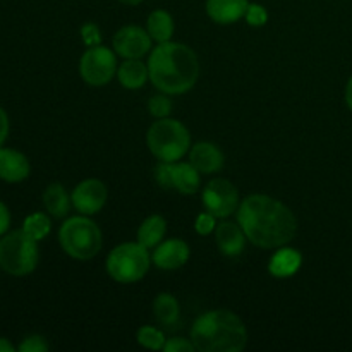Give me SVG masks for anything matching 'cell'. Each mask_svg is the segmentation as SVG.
Wrapping results in <instances>:
<instances>
[{
	"instance_id": "cell-5",
	"label": "cell",
	"mask_w": 352,
	"mask_h": 352,
	"mask_svg": "<svg viewBox=\"0 0 352 352\" xmlns=\"http://www.w3.org/2000/svg\"><path fill=\"white\" fill-rule=\"evenodd\" d=\"M148 150L160 162H179L191 150L188 127L175 119H157L146 133Z\"/></svg>"
},
{
	"instance_id": "cell-23",
	"label": "cell",
	"mask_w": 352,
	"mask_h": 352,
	"mask_svg": "<svg viewBox=\"0 0 352 352\" xmlns=\"http://www.w3.org/2000/svg\"><path fill=\"white\" fill-rule=\"evenodd\" d=\"M153 315L162 325H174L181 315V306L170 292H160L153 301Z\"/></svg>"
},
{
	"instance_id": "cell-10",
	"label": "cell",
	"mask_w": 352,
	"mask_h": 352,
	"mask_svg": "<svg viewBox=\"0 0 352 352\" xmlns=\"http://www.w3.org/2000/svg\"><path fill=\"white\" fill-rule=\"evenodd\" d=\"M72 206L81 215H95L105 206L109 199V189L100 179H85L74 188L71 195Z\"/></svg>"
},
{
	"instance_id": "cell-4",
	"label": "cell",
	"mask_w": 352,
	"mask_h": 352,
	"mask_svg": "<svg viewBox=\"0 0 352 352\" xmlns=\"http://www.w3.org/2000/svg\"><path fill=\"white\" fill-rule=\"evenodd\" d=\"M58 243L67 256L78 261L93 260L102 251L103 236L88 215L71 217L58 230Z\"/></svg>"
},
{
	"instance_id": "cell-13",
	"label": "cell",
	"mask_w": 352,
	"mask_h": 352,
	"mask_svg": "<svg viewBox=\"0 0 352 352\" xmlns=\"http://www.w3.org/2000/svg\"><path fill=\"white\" fill-rule=\"evenodd\" d=\"M246 234H244L243 227H241L239 223L229 222V220H223V222L217 223V248H219L220 253L226 254V256H239L244 251V248H246Z\"/></svg>"
},
{
	"instance_id": "cell-31",
	"label": "cell",
	"mask_w": 352,
	"mask_h": 352,
	"mask_svg": "<svg viewBox=\"0 0 352 352\" xmlns=\"http://www.w3.org/2000/svg\"><path fill=\"white\" fill-rule=\"evenodd\" d=\"M165 352H192L196 351L192 340L184 339V337H174V339H168L164 346Z\"/></svg>"
},
{
	"instance_id": "cell-25",
	"label": "cell",
	"mask_w": 352,
	"mask_h": 352,
	"mask_svg": "<svg viewBox=\"0 0 352 352\" xmlns=\"http://www.w3.org/2000/svg\"><path fill=\"white\" fill-rule=\"evenodd\" d=\"M136 340L140 346H143L144 349H150V351H162L164 349L165 342H167L164 332L150 325L141 327V329L138 330Z\"/></svg>"
},
{
	"instance_id": "cell-21",
	"label": "cell",
	"mask_w": 352,
	"mask_h": 352,
	"mask_svg": "<svg viewBox=\"0 0 352 352\" xmlns=\"http://www.w3.org/2000/svg\"><path fill=\"white\" fill-rule=\"evenodd\" d=\"M167 232V220L160 215H150L143 220L138 230V243L148 250H153L164 241Z\"/></svg>"
},
{
	"instance_id": "cell-22",
	"label": "cell",
	"mask_w": 352,
	"mask_h": 352,
	"mask_svg": "<svg viewBox=\"0 0 352 352\" xmlns=\"http://www.w3.org/2000/svg\"><path fill=\"white\" fill-rule=\"evenodd\" d=\"M146 31L150 33L151 40L157 43L170 41L174 36V19L167 10H153L148 16Z\"/></svg>"
},
{
	"instance_id": "cell-1",
	"label": "cell",
	"mask_w": 352,
	"mask_h": 352,
	"mask_svg": "<svg viewBox=\"0 0 352 352\" xmlns=\"http://www.w3.org/2000/svg\"><path fill=\"white\" fill-rule=\"evenodd\" d=\"M237 223L248 241L263 250L287 246L298 232V220L291 208L267 195H251L239 203Z\"/></svg>"
},
{
	"instance_id": "cell-26",
	"label": "cell",
	"mask_w": 352,
	"mask_h": 352,
	"mask_svg": "<svg viewBox=\"0 0 352 352\" xmlns=\"http://www.w3.org/2000/svg\"><path fill=\"white\" fill-rule=\"evenodd\" d=\"M148 110L155 119H165L170 116L172 112V102L167 96V93H160V95L151 96L148 102Z\"/></svg>"
},
{
	"instance_id": "cell-24",
	"label": "cell",
	"mask_w": 352,
	"mask_h": 352,
	"mask_svg": "<svg viewBox=\"0 0 352 352\" xmlns=\"http://www.w3.org/2000/svg\"><path fill=\"white\" fill-rule=\"evenodd\" d=\"M50 229H52L50 219L41 212L31 213L30 217H26V220H24L23 223L24 232H26L30 237H33L34 241H38V243L50 234Z\"/></svg>"
},
{
	"instance_id": "cell-9",
	"label": "cell",
	"mask_w": 352,
	"mask_h": 352,
	"mask_svg": "<svg viewBox=\"0 0 352 352\" xmlns=\"http://www.w3.org/2000/svg\"><path fill=\"white\" fill-rule=\"evenodd\" d=\"M203 206L217 219H227L239 208V192L227 179H212L203 189Z\"/></svg>"
},
{
	"instance_id": "cell-32",
	"label": "cell",
	"mask_w": 352,
	"mask_h": 352,
	"mask_svg": "<svg viewBox=\"0 0 352 352\" xmlns=\"http://www.w3.org/2000/svg\"><path fill=\"white\" fill-rule=\"evenodd\" d=\"M10 227V212L2 201H0V236L7 234Z\"/></svg>"
},
{
	"instance_id": "cell-20",
	"label": "cell",
	"mask_w": 352,
	"mask_h": 352,
	"mask_svg": "<svg viewBox=\"0 0 352 352\" xmlns=\"http://www.w3.org/2000/svg\"><path fill=\"white\" fill-rule=\"evenodd\" d=\"M43 205L47 208L48 215H52L54 219H64L69 213L72 205L71 196L67 195L65 188L58 182L48 186L43 192Z\"/></svg>"
},
{
	"instance_id": "cell-30",
	"label": "cell",
	"mask_w": 352,
	"mask_h": 352,
	"mask_svg": "<svg viewBox=\"0 0 352 352\" xmlns=\"http://www.w3.org/2000/svg\"><path fill=\"white\" fill-rule=\"evenodd\" d=\"M81 36L86 47H96L102 41V34H100V28L95 23H86L81 28Z\"/></svg>"
},
{
	"instance_id": "cell-12",
	"label": "cell",
	"mask_w": 352,
	"mask_h": 352,
	"mask_svg": "<svg viewBox=\"0 0 352 352\" xmlns=\"http://www.w3.org/2000/svg\"><path fill=\"white\" fill-rule=\"evenodd\" d=\"M191 256L188 243L182 239H168L158 244L155 248V253L151 254V260L162 270H177L184 267Z\"/></svg>"
},
{
	"instance_id": "cell-19",
	"label": "cell",
	"mask_w": 352,
	"mask_h": 352,
	"mask_svg": "<svg viewBox=\"0 0 352 352\" xmlns=\"http://www.w3.org/2000/svg\"><path fill=\"white\" fill-rule=\"evenodd\" d=\"M117 79L126 89H140L150 79L148 64H143L140 58H126L117 67Z\"/></svg>"
},
{
	"instance_id": "cell-7",
	"label": "cell",
	"mask_w": 352,
	"mask_h": 352,
	"mask_svg": "<svg viewBox=\"0 0 352 352\" xmlns=\"http://www.w3.org/2000/svg\"><path fill=\"white\" fill-rule=\"evenodd\" d=\"M148 248L140 243H124L113 248L107 258V274L119 284H134L148 274L151 265Z\"/></svg>"
},
{
	"instance_id": "cell-29",
	"label": "cell",
	"mask_w": 352,
	"mask_h": 352,
	"mask_svg": "<svg viewBox=\"0 0 352 352\" xmlns=\"http://www.w3.org/2000/svg\"><path fill=\"white\" fill-rule=\"evenodd\" d=\"M48 342L41 336H28L21 342L19 352H47Z\"/></svg>"
},
{
	"instance_id": "cell-2",
	"label": "cell",
	"mask_w": 352,
	"mask_h": 352,
	"mask_svg": "<svg viewBox=\"0 0 352 352\" xmlns=\"http://www.w3.org/2000/svg\"><path fill=\"white\" fill-rule=\"evenodd\" d=\"M150 81L167 95H184L199 78V60L191 47L177 41H165L153 48L148 60Z\"/></svg>"
},
{
	"instance_id": "cell-16",
	"label": "cell",
	"mask_w": 352,
	"mask_h": 352,
	"mask_svg": "<svg viewBox=\"0 0 352 352\" xmlns=\"http://www.w3.org/2000/svg\"><path fill=\"white\" fill-rule=\"evenodd\" d=\"M248 0H206V14L217 24H232L246 16Z\"/></svg>"
},
{
	"instance_id": "cell-18",
	"label": "cell",
	"mask_w": 352,
	"mask_h": 352,
	"mask_svg": "<svg viewBox=\"0 0 352 352\" xmlns=\"http://www.w3.org/2000/svg\"><path fill=\"white\" fill-rule=\"evenodd\" d=\"M201 188V174L189 162L172 164V189L181 195H195Z\"/></svg>"
},
{
	"instance_id": "cell-6",
	"label": "cell",
	"mask_w": 352,
	"mask_h": 352,
	"mask_svg": "<svg viewBox=\"0 0 352 352\" xmlns=\"http://www.w3.org/2000/svg\"><path fill=\"white\" fill-rule=\"evenodd\" d=\"M40 261L38 241L24 230H12L0 239V268L14 277H24L36 270Z\"/></svg>"
},
{
	"instance_id": "cell-33",
	"label": "cell",
	"mask_w": 352,
	"mask_h": 352,
	"mask_svg": "<svg viewBox=\"0 0 352 352\" xmlns=\"http://www.w3.org/2000/svg\"><path fill=\"white\" fill-rule=\"evenodd\" d=\"M7 136H9V117H7L6 110L0 107V148L6 143Z\"/></svg>"
},
{
	"instance_id": "cell-35",
	"label": "cell",
	"mask_w": 352,
	"mask_h": 352,
	"mask_svg": "<svg viewBox=\"0 0 352 352\" xmlns=\"http://www.w3.org/2000/svg\"><path fill=\"white\" fill-rule=\"evenodd\" d=\"M346 103H347V107L352 110V76H351L349 81H347V86H346Z\"/></svg>"
},
{
	"instance_id": "cell-14",
	"label": "cell",
	"mask_w": 352,
	"mask_h": 352,
	"mask_svg": "<svg viewBox=\"0 0 352 352\" xmlns=\"http://www.w3.org/2000/svg\"><path fill=\"white\" fill-rule=\"evenodd\" d=\"M223 153L217 144L201 141L189 150V164L199 174H215L223 167Z\"/></svg>"
},
{
	"instance_id": "cell-11",
	"label": "cell",
	"mask_w": 352,
	"mask_h": 352,
	"mask_svg": "<svg viewBox=\"0 0 352 352\" xmlns=\"http://www.w3.org/2000/svg\"><path fill=\"white\" fill-rule=\"evenodd\" d=\"M151 36L140 26H124L113 34V50L122 58H141L151 50Z\"/></svg>"
},
{
	"instance_id": "cell-15",
	"label": "cell",
	"mask_w": 352,
	"mask_h": 352,
	"mask_svg": "<svg viewBox=\"0 0 352 352\" xmlns=\"http://www.w3.org/2000/svg\"><path fill=\"white\" fill-rule=\"evenodd\" d=\"M31 172L30 160L24 153L10 148H0V179L10 184L23 182Z\"/></svg>"
},
{
	"instance_id": "cell-28",
	"label": "cell",
	"mask_w": 352,
	"mask_h": 352,
	"mask_svg": "<svg viewBox=\"0 0 352 352\" xmlns=\"http://www.w3.org/2000/svg\"><path fill=\"white\" fill-rule=\"evenodd\" d=\"M215 227H217V217L212 215L210 212L198 215V219H196L195 222V229L199 236H208V234L215 232Z\"/></svg>"
},
{
	"instance_id": "cell-17",
	"label": "cell",
	"mask_w": 352,
	"mask_h": 352,
	"mask_svg": "<svg viewBox=\"0 0 352 352\" xmlns=\"http://www.w3.org/2000/svg\"><path fill=\"white\" fill-rule=\"evenodd\" d=\"M302 265V256L298 250L289 246L277 248V253L268 261V272L277 278H287L298 274Z\"/></svg>"
},
{
	"instance_id": "cell-36",
	"label": "cell",
	"mask_w": 352,
	"mask_h": 352,
	"mask_svg": "<svg viewBox=\"0 0 352 352\" xmlns=\"http://www.w3.org/2000/svg\"><path fill=\"white\" fill-rule=\"evenodd\" d=\"M120 3H124V6H140L143 0H119Z\"/></svg>"
},
{
	"instance_id": "cell-8",
	"label": "cell",
	"mask_w": 352,
	"mask_h": 352,
	"mask_svg": "<svg viewBox=\"0 0 352 352\" xmlns=\"http://www.w3.org/2000/svg\"><path fill=\"white\" fill-rule=\"evenodd\" d=\"M117 57L110 48L96 45L88 47L79 60V74L82 81L91 86L109 85L117 74Z\"/></svg>"
},
{
	"instance_id": "cell-34",
	"label": "cell",
	"mask_w": 352,
	"mask_h": 352,
	"mask_svg": "<svg viewBox=\"0 0 352 352\" xmlns=\"http://www.w3.org/2000/svg\"><path fill=\"white\" fill-rule=\"evenodd\" d=\"M14 351H16V347H14L7 339H2V337H0V352H14Z\"/></svg>"
},
{
	"instance_id": "cell-3",
	"label": "cell",
	"mask_w": 352,
	"mask_h": 352,
	"mask_svg": "<svg viewBox=\"0 0 352 352\" xmlns=\"http://www.w3.org/2000/svg\"><path fill=\"white\" fill-rule=\"evenodd\" d=\"M191 340L199 352H241L248 344V330L236 313L212 309L192 323Z\"/></svg>"
},
{
	"instance_id": "cell-27",
	"label": "cell",
	"mask_w": 352,
	"mask_h": 352,
	"mask_svg": "<svg viewBox=\"0 0 352 352\" xmlns=\"http://www.w3.org/2000/svg\"><path fill=\"white\" fill-rule=\"evenodd\" d=\"M244 17H246V21L250 26L261 28L267 24L268 12L263 6H260V3H250V6H248V10H246V16Z\"/></svg>"
}]
</instances>
